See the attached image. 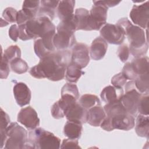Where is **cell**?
I'll return each instance as SVG.
<instances>
[{
	"mask_svg": "<svg viewBox=\"0 0 149 149\" xmlns=\"http://www.w3.org/2000/svg\"><path fill=\"white\" fill-rule=\"evenodd\" d=\"M71 61V52L58 50L40 59L39 63L31 68L29 73L36 79L47 78L51 81L62 80L68 64Z\"/></svg>",
	"mask_w": 149,
	"mask_h": 149,
	"instance_id": "obj_1",
	"label": "cell"
},
{
	"mask_svg": "<svg viewBox=\"0 0 149 149\" xmlns=\"http://www.w3.org/2000/svg\"><path fill=\"white\" fill-rule=\"evenodd\" d=\"M61 140L51 132L41 127H36L29 132L27 141L24 148L58 149Z\"/></svg>",
	"mask_w": 149,
	"mask_h": 149,
	"instance_id": "obj_2",
	"label": "cell"
},
{
	"mask_svg": "<svg viewBox=\"0 0 149 149\" xmlns=\"http://www.w3.org/2000/svg\"><path fill=\"white\" fill-rule=\"evenodd\" d=\"M77 30L74 16L72 18L61 21L56 27L53 42L56 49L64 50L76 44L74 33Z\"/></svg>",
	"mask_w": 149,
	"mask_h": 149,
	"instance_id": "obj_3",
	"label": "cell"
},
{
	"mask_svg": "<svg viewBox=\"0 0 149 149\" xmlns=\"http://www.w3.org/2000/svg\"><path fill=\"white\" fill-rule=\"evenodd\" d=\"M125 34L129 41V51L133 56L135 58L144 56L148 48L144 30L130 23L125 30Z\"/></svg>",
	"mask_w": 149,
	"mask_h": 149,
	"instance_id": "obj_4",
	"label": "cell"
},
{
	"mask_svg": "<svg viewBox=\"0 0 149 149\" xmlns=\"http://www.w3.org/2000/svg\"><path fill=\"white\" fill-rule=\"evenodd\" d=\"M25 29L30 40L40 38L48 33L56 31V27L51 20L45 16L29 20L25 24Z\"/></svg>",
	"mask_w": 149,
	"mask_h": 149,
	"instance_id": "obj_5",
	"label": "cell"
},
{
	"mask_svg": "<svg viewBox=\"0 0 149 149\" xmlns=\"http://www.w3.org/2000/svg\"><path fill=\"white\" fill-rule=\"evenodd\" d=\"M5 149L24 148L27 141V132L24 128L16 122L10 123L6 129Z\"/></svg>",
	"mask_w": 149,
	"mask_h": 149,
	"instance_id": "obj_6",
	"label": "cell"
},
{
	"mask_svg": "<svg viewBox=\"0 0 149 149\" xmlns=\"http://www.w3.org/2000/svg\"><path fill=\"white\" fill-rule=\"evenodd\" d=\"M125 90L126 93L121 97L120 101L128 113L136 116L138 104L141 94L136 89L134 80H131L126 83Z\"/></svg>",
	"mask_w": 149,
	"mask_h": 149,
	"instance_id": "obj_7",
	"label": "cell"
},
{
	"mask_svg": "<svg viewBox=\"0 0 149 149\" xmlns=\"http://www.w3.org/2000/svg\"><path fill=\"white\" fill-rule=\"evenodd\" d=\"M94 5L90 12L89 31L99 30L106 24L108 8L97 1H93Z\"/></svg>",
	"mask_w": 149,
	"mask_h": 149,
	"instance_id": "obj_8",
	"label": "cell"
},
{
	"mask_svg": "<svg viewBox=\"0 0 149 149\" xmlns=\"http://www.w3.org/2000/svg\"><path fill=\"white\" fill-rule=\"evenodd\" d=\"M100 35L106 42L116 45L121 44L125 38L123 30L116 24L106 23L101 29Z\"/></svg>",
	"mask_w": 149,
	"mask_h": 149,
	"instance_id": "obj_9",
	"label": "cell"
},
{
	"mask_svg": "<svg viewBox=\"0 0 149 149\" xmlns=\"http://www.w3.org/2000/svg\"><path fill=\"white\" fill-rule=\"evenodd\" d=\"M130 17L135 24L142 29H147L149 18V2L147 1L140 5H134Z\"/></svg>",
	"mask_w": 149,
	"mask_h": 149,
	"instance_id": "obj_10",
	"label": "cell"
},
{
	"mask_svg": "<svg viewBox=\"0 0 149 149\" xmlns=\"http://www.w3.org/2000/svg\"><path fill=\"white\" fill-rule=\"evenodd\" d=\"M17 119L19 123L30 130L36 129L40 125L37 113L30 106L21 109L18 113Z\"/></svg>",
	"mask_w": 149,
	"mask_h": 149,
	"instance_id": "obj_11",
	"label": "cell"
},
{
	"mask_svg": "<svg viewBox=\"0 0 149 149\" xmlns=\"http://www.w3.org/2000/svg\"><path fill=\"white\" fill-rule=\"evenodd\" d=\"M71 61L81 69L87 66L90 62V50L88 46L83 43H76L72 48Z\"/></svg>",
	"mask_w": 149,
	"mask_h": 149,
	"instance_id": "obj_12",
	"label": "cell"
},
{
	"mask_svg": "<svg viewBox=\"0 0 149 149\" xmlns=\"http://www.w3.org/2000/svg\"><path fill=\"white\" fill-rule=\"evenodd\" d=\"M108 117L110 119L112 130L119 129L127 131L133 129L135 125L133 116L128 113Z\"/></svg>",
	"mask_w": 149,
	"mask_h": 149,
	"instance_id": "obj_13",
	"label": "cell"
},
{
	"mask_svg": "<svg viewBox=\"0 0 149 149\" xmlns=\"http://www.w3.org/2000/svg\"><path fill=\"white\" fill-rule=\"evenodd\" d=\"M13 91L15 100L20 107H22L30 103L31 97V91L24 83H16L13 87Z\"/></svg>",
	"mask_w": 149,
	"mask_h": 149,
	"instance_id": "obj_14",
	"label": "cell"
},
{
	"mask_svg": "<svg viewBox=\"0 0 149 149\" xmlns=\"http://www.w3.org/2000/svg\"><path fill=\"white\" fill-rule=\"evenodd\" d=\"M87 111L82 107L79 102H76L67 109L65 116L68 120L77 122L83 124L87 122Z\"/></svg>",
	"mask_w": 149,
	"mask_h": 149,
	"instance_id": "obj_15",
	"label": "cell"
},
{
	"mask_svg": "<svg viewBox=\"0 0 149 149\" xmlns=\"http://www.w3.org/2000/svg\"><path fill=\"white\" fill-rule=\"evenodd\" d=\"M107 48V42L102 37H97L93 41L90 46V56L93 60H101L104 57Z\"/></svg>",
	"mask_w": 149,
	"mask_h": 149,
	"instance_id": "obj_16",
	"label": "cell"
},
{
	"mask_svg": "<svg viewBox=\"0 0 149 149\" xmlns=\"http://www.w3.org/2000/svg\"><path fill=\"white\" fill-rule=\"evenodd\" d=\"M106 116L104 108L101 105L95 106L87 111V122L94 127L100 126Z\"/></svg>",
	"mask_w": 149,
	"mask_h": 149,
	"instance_id": "obj_17",
	"label": "cell"
},
{
	"mask_svg": "<svg viewBox=\"0 0 149 149\" xmlns=\"http://www.w3.org/2000/svg\"><path fill=\"white\" fill-rule=\"evenodd\" d=\"M123 94L122 87L108 86L103 88L100 95L102 100L108 104L119 100Z\"/></svg>",
	"mask_w": 149,
	"mask_h": 149,
	"instance_id": "obj_18",
	"label": "cell"
},
{
	"mask_svg": "<svg viewBox=\"0 0 149 149\" xmlns=\"http://www.w3.org/2000/svg\"><path fill=\"white\" fill-rule=\"evenodd\" d=\"M74 5L75 1H59L57 7V14L61 21L70 19L74 16Z\"/></svg>",
	"mask_w": 149,
	"mask_h": 149,
	"instance_id": "obj_19",
	"label": "cell"
},
{
	"mask_svg": "<svg viewBox=\"0 0 149 149\" xmlns=\"http://www.w3.org/2000/svg\"><path fill=\"white\" fill-rule=\"evenodd\" d=\"M76 23L77 30L89 31L90 12L85 8H78L74 14Z\"/></svg>",
	"mask_w": 149,
	"mask_h": 149,
	"instance_id": "obj_20",
	"label": "cell"
},
{
	"mask_svg": "<svg viewBox=\"0 0 149 149\" xmlns=\"http://www.w3.org/2000/svg\"><path fill=\"white\" fill-rule=\"evenodd\" d=\"M82 130V123L68 120L64 126L63 133L68 138L78 139L81 136Z\"/></svg>",
	"mask_w": 149,
	"mask_h": 149,
	"instance_id": "obj_21",
	"label": "cell"
},
{
	"mask_svg": "<svg viewBox=\"0 0 149 149\" xmlns=\"http://www.w3.org/2000/svg\"><path fill=\"white\" fill-rule=\"evenodd\" d=\"M136 134L142 137L148 139L149 132V118L148 115L139 114L137 116L135 125Z\"/></svg>",
	"mask_w": 149,
	"mask_h": 149,
	"instance_id": "obj_22",
	"label": "cell"
},
{
	"mask_svg": "<svg viewBox=\"0 0 149 149\" xmlns=\"http://www.w3.org/2000/svg\"><path fill=\"white\" fill-rule=\"evenodd\" d=\"M83 73L81 68L79 66L70 61L66 68L65 73L66 80L69 83H76Z\"/></svg>",
	"mask_w": 149,
	"mask_h": 149,
	"instance_id": "obj_23",
	"label": "cell"
},
{
	"mask_svg": "<svg viewBox=\"0 0 149 149\" xmlns=\"http://www.w3.org/2000/svg\"><path fill=\"white\" fill-rule=\"evenodd\" d=\"M130 63L138 76L148 73V58L147 56L134 58Z\"/></svg>",
	"mask_w": 149,
	"mask_h": 149,
	"instance_id": "obj_24",
	"label": "cell"
},
{
	"mask_svg": "<svg viewBox=\"0 0 149 149\" xmlns=\"http://www.w3.org/2000/svg\"><path fill=\"white\" fill-rule=\"evenodd\" d=\"M104 109L107 116H113L119 114L127 113L120 101V100L107 104L104 107Z\"/></svg>",
	"mask_w": 149,
	"mask_h": 149,
	"instance_id": "obj_25",
	"label": "cell"
},
{
	"mask_svg": "<svg viewBox=\"0 0 149 149\" xmlns=\"http://www.w3.org/2000/svg\"><path fill=\"white\" fill-rule=\"evenodd\" d=\"M79 103L87 111L94 107L101 105V101L99 98L95 95L90 94L83 95L80 98Z\"/></svg>",
	"mask_w": 149,
	"mask_h": 149,
	"instance_id": "obj_26",
	"label": "cell"
},
{
	"mask_svg": "<svg viewBox=\"0 0 149 149\" xmlns=\"http://www.w3.org/2000/svg\"><path fill=\"white\" fill-rule=\"evenodd\" d=\"M40 1H24L23 3L22 10H24L31 19L36 18L40 9Z\"/></svg>",
	"mask_w": 149,
	"mask_h": 149,
	"instance_id": "obj_27",
	"label": "cell"
},
{
	"mask_svg": "<svg viewBox=\"0 0 149 149\" xmlns=\"http://www.w3.org/2000/svg\"><path fill=\"white\" fill-rule=\"evenodd\" d=\"M10 123V118L8 115L1 109V148H3L6 140V129Z\"/></svg>",
	"mask_w": 149,
	"mask_h": 149,
	"instance_id": "obj_28",
	"label": "cell"
},
{
	"mask_svg": "<svg viewBox=\"0 0 149 149\" xmlns=\"http://www.w3.org/2000/svg\"><path fill=\"white\" fill-rule=\"evenodd\" d=\"M134 82L136 88L140 93L148 94V73L139 75Z\"/></svg>",
	"mask_w": 149,
	"mask_h": 149,
	"instance_id": "obj_29",
	"label": "cell"
},
{
	"mask_svg": "<svg viewBox=\"0 0 149 149\" xmlns=\"http://www.w3.org/2000/svg\"><path fill=\"white\" fill-rule=\"evenodd\" d=\"M10 69L17 74H23L26 73L28 69L29 66L27 62L20 58H17L9 63Z\"/></svg>",
	"mask_w": 149,
	"mask_h": 149,
	"instance_id": "obj_30",
	"label": "cell"
},
{
	"mask_svg": "<svg viewBox=\"0 0 149 149\" xmlns=\"http://www.w3.org/2000/svg\"><path fill=\"white\" fill-rule=\"evenodd\" d=\"M2 56L6 58L10 63L13 59L20 58L21 50L17 45H11L4 51L3 54H2Z\"/></svg>",
	"mask_w": 149,
	"mask_h": 149,
	"instance_id": "obj_31",
	"label": "cell"
},
{
	"mask_svg": "<svg viewBox=\"0 0 149 149\" xmlns=\"http://www.w3.org/2000/svg\"><path fill=\"white\" fill-rule=\"evenodd\" d=\"M34 49L35 54L40 59H41L52 53L45 48L41 38H37L34 41Z\"/></svg>",
	"mask_w": 149,
	"mask_h": 149,
	"instance_id": "obj_32",
	"label": "cell"
},
{
	"mask_svg": "<svg viewBox=\"0 0 149 149\" xmlns=\"http://www.w3.org/2000/svg\"><path fill=\"white\" fill-rule=\"evenodd\" d=\"M148 94H141L137 107V112H139L140 114L144 115H148Z\"/></svg>",
	"mask_w": 149,
	"mask_h": 149,
	"instance_id": "obj_33",
	"label": "cell"
},
{
	"mask_svg": "<svg viewBox=\"0 0 149 149\" xmlns=\"http://www.w3.org/2000/svg\"><path fill=\"white\" fill-rule=\"evenodd\" d=\"M69 94L74 97L76 99L79 98V92L76 84L71 83L65 84L62 88L61 95Z\"/></svg>",
	"mask_w": 149,
	"mask_h": 149,
	"instance_id": "obj_34",
	"label": "cell"
},
{
	"mask_svg": "<svg viewBox=\"0 0 149 149\" xmlns=\"http://www.w3.org/2000/svg\"><path fill=\"white\" fill-rule=\"evenodd\" d=\"M17 12L15 8L12 7L6 8L2 13V17L8 23L16 22Z\"/></svg>",
	"mask_w": 149,
	"mask_h": 149,
	"instance_id": "obj_35",
	"label": "cell"
},
{
	"mask_svg": "<svg viewBox=\"0 0 149 149\" xmlns=\"http://www.w3.org/2000/svg\"><path fill=\"white\" fill-rule=\"evenodd\" d=\"M122 73L127 80H134L138 77V75L134 71L130 62H127L125 64Z\"/></svg>",
	"mask_w": 149,
	"mask_h": 149,
	"instance_id": "obj_36",
	"label": "cell"
},
{
	"mask_svg": "<svg viewBox=\"0 0 149 149\" xmlns=\"http://www.w3.org/2000/svg\"><path fill=\"white\" fill-rule=\"evenodd\" d=\"M55 9H53L49 6L41 5L38 10L37 16L38 17L45 16L52 20L55 16Z\"/></svg>",
	"mask_w": 149,
	"mask_h": 149,
	"instance_id": "obj_37",
	"label": "cell"
},
{
	"mask_svg": "<svg viewBox=\"0 0 149 149\" xmlns=\"http://www.w3.org/2000/svg\"><path fill=\"white\" fill-rule=\"evenodd\" d=\"M10 72V65L9 62L3 56H1V69H0V74L1 79H6Z\"/></svg>",
	"mask_w": 149,
	"mask_h": 149,
	"instance_id": "obj_38",
	"label": "cell"
},
{
	"mask_svg": "<svg viewBox=\"0 0 149 149\" xmlns=\"http://www.w3.org/2000/svg\"><path fill=\"white\" fill-rule=\"evenodd\" d=\"M130 54L129 48L126 44L120 45L117 51V55L122 62H125L129 58Z\"/></svg>",
	"mask_w": 149,
	"mask_h": 149,
	"instance_id": "obj_39",
	"label": "cell"
},
{
	"mask_svg": "<svg viewBox=\"0 0 149 149\" xmlns=\"http://www.w3.org/2000/svg\"><path fill=\"white\" fill-rule=\"evenodd\" d=\"M60 147L61 148H80L78 139L70 138L63 139Z\"/></svg>",
	"mask_w": 149,
	"mask_h": 149,
	"instance_id": "obj_40",
	"label": "cell"
},
{
	"mask_svg": "<svg viewBox=\"0 0 149 149\" xmlns=\"http://www.w3.org/2000/svg\"><path fill=\"white\" fill-rule=\"evenodd\" d=\"M127 80V79L125 77L122 72H120L112 77L111 82L114 86L122 87L126 83Z\"/></svg>",
	"mask_w": 149,
	"mask_h": 149,
	"instance_id": "obj_41",
	"label": "cell"
},
{
	"mask_svg": "<svg viewBox=\"0 0 149 149\" xmlns=\"http://www.w3.org/2000/svg\"><path fill=\"white\" fill-rule=\"evenodd\" d=\"M51 115L55 119H59L65 116V113L62 108L59 107L58 102H55L51 107Z\"/></svg>",
	"mask_w": 149,
	"mask_h": 149,
	"instance_id": "obj_42",
	"label": "cell"
},
{
	"mask_svg": "<svg viewBox=\"0 0 149 149\" xmlns=\"http://www.w3.org/2000/svg\"><path fill=\"white\" fill-rule=\"evenodd\" d=\"M30 20H31V19L24 10L22 9L17 12L16 23L18 25L24 24Z\"/></svg>",
	"mask_w": 149,
	"mask_h": 149,
	"instance_id": "obj_43",
	"label": "cell"
},
{
	"mask_svg": "<svg viewBox=\"0 0 149 149\" xmlns=\"http://www.w3.org/2000/svg\"><path fill=\"white\" fill-rule=\"evenodd\" d=\"M9 36L10 38L15 42L17 41L19 36V33L18 26L16 24H14L10 27L9 29Z\"/></svg>",
	"mask_w": 149,
	"mask_h": 149,
	"instance_id": "obj_44",
	"label": "cell"
},
{
	"mask_svg": "<svg viewBox=\"0 0 149 149\" xmlns=\"http://www.w3.org/2000/svg\"><path fill=\"white\" fill-rule=\"evenodd\" d=\"M18 28H19V38L23 41L29 40L30 38L26 32L25 24H22V25H18Z\"/></svg>",
	"mask_w": 149,
	"mask_h": 149,
	"instance_id": "obj_45",
	"label": "cell"
},
{
	"mask_svg": "<svg viewBox=\"0 0 149 149\" xmlns=\"http://www.w3.org/2000/svg\"><path fill=\"white\" fill-rule=\"evenodd\" d=\"M98 3L106 6L107 8H111L118 5L120 1H97Z\"/></svg>",
	"mask_w": 149,
	"mask_h": 149,
	"instance_id": "obj_46",
	"label": "cell"
}]
</instances>
